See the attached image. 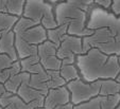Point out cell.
I'll return each instance as SVG.
<instances>
[{
  "label": "cell",
  "mask_w": 120,
  "mask_h": 109,
  "mask_svg": "<svg viewBox=\"0 0 120 109\" xmlns=\"http://www.w3.org/2000/svg\"><path fill=\"white\" fill-rule=\"evenodd\" d=\"M119 63H120V56H119Z\"/></svg>",
  "instance_id": "b9f144b4"
},
{
  "label": "cell",
  "mask_w": 120,
  "mask_h": 109,
  "mask_svg": "<svg viewBox=\"0 0 120 109\" xmlns=\"http://www.w3.org/2000/svg\"><path fill=\"white\" fill-rule=\"evenodd\" d=\"M100 104L101 109H117L118 105L120 104V93L114 95L100 96Z\"/></svg>",
  "instance_id": "d4e9b609"
},
{
  "label": "cell",
  "mask_w": 120,
  "mask_h": 109,
  "mask_svg": "<svg viewBox=\"0 0 120 109\" xmlns=\"http://www.w3.org/2000/svg\"><path fill=\"white\" fill-rule=\"evenodd\" d=\"M49 75V81H48V88L55 89L60 88L67 85V82L62 77L60 70H46Z\"/></svg>",
  "instance_id": "44dd1931"
},
{
  "label": "cell",
  "mask_w": 120,
  "mask_h": 109,
  "mask_svg": "<svg viewBox=\"0 0 120 109\" xmlns=\"http://www.w3.org/2000/svg\"><path fill=\"white\" fill-rule=\"evenodd\" d=\"M37 47H38L37 54H38L39 58H45V57H48V56L56 55L57 49H59V46L51 42L50 40H46L45 42L38 45Z\"/></svg>",
  "instance_id": "7402d4cb"
},
{
  "label": "cell",
  "mask_w": 120,
  "mask_h": 109,
  "mask_svg": "<svg viewBox=\"0 0 120 109\" xmlns=\"http://www.w3.org/2000/svg\"><path fill=\"white\" fill-rule=\"evenodd\" d=\"M48 81H49V75H48L47 71H43L41 73H36V74H31L30 77L29 85L33 87L34 89L41 91L44 95H46L49 91L48 88Z\"/></svg>",
  "instance_id": "5bb4252c"
},
{
  "label": "cell",
  "mask_w": 120,
  "mask_h": 109,
  "mask_svg": "<svg viewBox=\"0 0 120 109\" xmlns=\"http://www.w3.org/2000/svg\"><path fill=\"white\" fill-rule=\"evenodd\" d=\"M86 25L90 30L107 28L117 37H120V16L97 5H94L89 11Z\"/></svg>",
  "instance_id": "277c9868"
},
{
  "label": "cell",
  "mask_w": 120,
  "mask_h": 109,
  "mask_svg": "<svg viewBox=\"0 0 120 109\" xmlns=\"http://www.w3.org/2000/svg\"><path fill=\"white\" fill-rule=\"evenodd\" d=\"M66 1L83 11L87 12V13H89L90 9L95 4V0H66Z\"/></svg>",
  "instance_id": "4316f807"
},
{
  "label": "cell",
  "mask_w": 120,
  "mask_h": 109,
  "mask_svg": "<svg viewBox=\"0 0 120 109\" xmlns=\"http://www.w3.org/2000/svg\"><path fill=\"white\" fill-rule=\"evenodd\" d=\"M0 109H3V107H2V106H1V105H0Z\"/></svg>",
  "instance_id": "ab89813d"
},
{
  "label": "cell",
  "mask_w": 120,
  "mask_h": 109,
  "mask_svg": "<svg viewBox=\"0 0 120 109\" xmlns=\"http://www.w3.org/2000/svg\"><path fill=\"white\" fill-rule=\"evenodd\" d=\"M66 87L70 92L71 103L73 105H78L99 96L100 88H101V81L89 83L85 82L80 76L77 80L67 83Z\"/></svg>",
  "instance_id": "5b68a950"
},
{
  "label": "cell",
  "mask_w": 120,
  "mask_h": 109,
  "mask_svg": "<svg viewBox=\"0 0 120 109\" xmlns=\"http://www.w3.org/2000/svg\"><path fill=\"white\" fill-rule=\"evenodd\" d=\"M117 109H120V104L118 105V107H117Z\"/></svg>",
  "instance_id": "f35d334b"
},
{
  "label": "cell",
  "mask_w": 120,
  "mask_h": 109,
  "mask_svg": "<svg viewBox=\"0 0 120 109\" xmlns=\"http://www.w3.org/2000/svg\"><path fill=\"white\" fill-rule=\"evenodd\" d=\"M71 102L70 92L66 86L55 89H49L48 93L45 95L44 107L46 109H54L56 106L65 105Z\"/></svg>",
  "instance_id": "52a82bcc"
},
{
  "label": "cell",
  "mask_w": 120,
  "mask_h": 109,
  "mask_svg": "<svg viewBox=\"0 0 120 109\" xmlns=\"http://www.w3.org/2000/svg\"><path fill=\"white\" fill-rule=\"evenodd\" d=\"M115 80L117 81L118 83H120V72L118 73V75H117V76H116V78H115Z\"/></svg>",
  "instance_id": "8d00e7d4"
},
{
  "label": "cell",
  "mask_w": 120,
  "mask_h": 109,
  "mask_svg": "<svg viewBox=\"0 0 120 109\" xmlns=\"http://www.w3.org/2000/svg\"><path fill=\"white\" fill-rule=\"evenodd\" d=\"M30 77H31V74L27 72H19L17 74L13 75L12 77H10L9 80L4 83V86L7 88V91H10L12 93H17L19 87L23 84L25 82H28L30 81Z\"/></svg>",
  "instance_id": "9a60e30c"
},
{
  "label": "cell",
  "mask_w": 120,
  "mask_h": 109,
  "mask_svg": "<svg viewBox=\"0 0 120 109\" xmlns=\"http://www.w3.org/2000/svg\"><path fill=\"white\" fill-rule=\"evenodd\" d=\"M84 54L83 51V38L73 35H67L59 46L57 49V57L62 59L63 65L75 64L77 56Z\"/></svg>",
  "instance_id": "8992f818"
},
{
  "label": "cell",
  "mask_w": 120,
  "mask_h": 109,
  "mask_svg": "<svg viewBox=\"0 0 120 109\" xmlns=\"http://www.w3.org/2000/svg\"><path fill=\"white\" fill-rule=\"evenodd\" d=\"M41 63L45 70H60L63 65L62 59L57 57V55H52L45 58H41Z\"/></svg>",
  "instance_id": "484cf974"
},
{
  "label": "cell",
  "mask_w": 120,
  "mask_h": 109,
  "mask_svg": "<svg viewBox=\"0 0 120 109\" xmlns=\"http://www.w3.org/2000/svg\"><path fill=\"white\" fill-rule=\"evenodd\" d=\"M111 12L115 14L116 16H120V0H113Z\"/></svg>",
  "instance_id": "4dcf8cb0"
},
{
  "label": "cell",
  "mask_w": 120,
  "mask_h": 109,
  "mask_svg": "<svg viewBox=\"0 0 120 109\" xmlns=\"http://www.w3.org/2000/svg\"><path fill=\"white\" fill-rule=\"evenodd\" d=\"M0 53L9 55L14 61L19 60L15 47V33L13 30L3 32L0 37Z\"/></svg>",
  "instance_id": "9c48e42d"
},
{
  "label": "cell",
  "mask_w": 120,
  "mask_h": 109,
  "mask_svg": "<svg viewBox=\"0 0 120 109\" xmlns=\"http://www.w3.org/2000/svg\"><path fill=\"white\" fill-rule=\"evenodd\" d=\"M47 35H48V40L60 46L62 43V41L64 40V38L68 35V25L64 23V25H57L54 29L47 30Z\"/></svg>",
  "instance_id": "e0dca14e"
},
{
  "label": "cell",
  "mask_w": 120,
  "mask_h": 109,
  "mask_svg": "<svg viewBox=\"0 0 120 109\" xmlns=\"http://www.w3.org/2000/svg\"><path fill=\"white\" fill-rule=\"evenodd\" d=\"M15 47L19 59H23L26 57L32 56V55H36L38 52L37 46L27 42L23 38H21L20 36H17V35H15Z\"/></svg>",
  "instance_id": "8fae6325"
},
{
  "label": "cell",
  "mask_w": 120,
  "mask_h": 109,
  "mask_svg": "<svg viewBox=\"0 0 120 109\" xmlns=\"http://www.w3.org/2000/svg\"><path fill=\"white\" fill-rule=\"evenodd\" d=\"M73 109H101V104H100V96L94 98L91 100L87 101L82 104L75 105Z\"/></svg>",
  "instance_id": "83f0119b"
},
{
  "label": "cell",
  "mask_w": 120,
  "mask_h": 109,
  "mask_svg": "<svg viewBox=\"0 0 120 109\" xmlns=\"http://www.w3.org/2000/svg\"><path fill=\"white\" fill-rule=\"evenodd\" d=\"M5 92H7V88H5L4 84L0 83V98H1V96H2Z\"/></svg>",
  "instance_id": "d6a6232c"
},
{
  "label": "cell",
  "mask_w": 120,
  "mask_h": 109,
  "mask_svg": "<svg viewBox=\"0 0 120 109\" xmlns=\"http://www.w3.org/2000/svg\"><path fill=\"white\" fill-rule=\"evenodd\" d=\"M36 109H46L45 107H39V108H36Z\"/></svg>",
  "instance_id": "74e56055"
},
{
  "label": "cell",
  "mask_w": 120,
  "mask_h": 109,
  "mask_svg": "<svg viewBox=\"0 0 120 109\" xmlns=\"http://www.w3.org/2000/svg\"><path fill=\"white\" fill-rule=\"evenodd\" d=\"M75 65L85 82L116 78L120 72L118 55H107L97 48H91L77 56Z\"/></svg>",
  "instance_id": "6da1fadb"
},
{
  "label": "cell",
  "mask_w": 120,
  "mask_h": 109,
  "mask_svg": "<svg viewBox=\"0 0 120 109\" xmlns=\"http://www.w3.org/2000/svg\"><path fill=\"white\" fill-rule=\"evenodd\" d=\"M118 93H120V83H118L115 78H107L101 81L100 96L114 95Z\"/></svg>",
  "instance_id": "ac0fdd59"
},
{
  "label": "cell",
  "mask_w": 120,
  "mask_h": 109,
  "mask_svg": "<svg viewBox=\"0 0 120 109\" xmlns=\"http://www.w3.org/2000/svg\"><path fill=\"white\" fill-rule=\"evenodd\" d=\"M18 19H19L18 16L1 12L0 13V33L13 30L14 25L18 21Z\"/></svg>",
  "instance_id": "ffe728a7"
},
{
  "label": "cell",
  "mask_w": 120,
  "mask_h": 109,
  "mask_svg": "<svg viewBox=\"0 0 120 109\" xmlns=\"http://www.w3.org/2000/svg\"><path fill=\"white\" fill-rule=\"evenodd\" d=\"M21 65V71L22 72H27L30 74H36V73H41L45 71L43 65L41 63V58H39L38 54L32 55V56L26 57L23 59H19Z\"/></svg>",
  "instance_id": "7c38bea8"
},
{
  "label": "cell",
  "mask_w": 120,
  "mask_h": 109,
  "mask_svg": "<svg viewBox=\"0 0 120 109\" xmlns=\"http://www.w3.org/2000/svg\"><path fill=\"white\" fill-rule=\"evenodd\" d=\"M21 72V65H20V60L14 61L10 68L4 69V70H0V83L4 84L10 77H12L13 75L17 74V73Z\"/></svg>",
  "instance_id": "cb8c5ba5"
},
{
  "label": "cell",
  "mask_w": 120,
  "mask_h": 109,
  "mask_svg": "<svg viewBox=\"0 0 120 109\" xmlns=\"http://www.w3.org/2000/svg\"><path fill=\"white\" fill-rule=\"evenodd\" d=\"M17 36H20L27 42L31 43V45H35V46H38L41 43L45 42L46 40H48L47 30L41 25H34V27L28 29L27 31H25L22 34L17 35Z\"/></svg>",
  "instance_id": "30bf717a"
},
{
  "label": "cell",
  "mask_w": 120,
  "mask_h": 109,
  "mask_svg": "<svg viewBox=\"0 0 120 109\" xmlns=\"http://www.w3.org/2000/svg\"><path fill=\"white\" fill-rule=\"evenodd\" d=\"M29 82H25L20 87H19L18 91H17V95L19 98H21L26 103H30L32 101H35V100H38V98H45L43 93L41 91L36 90V89H34L33 87H31L29 85Z\"/></svg>",
  "instance_id": "4fadbf2b"
},
{
  "label": "cell",
  "mask_w": 120,
  "mask_h": 109,
  "mask_svg": "<svg viewBox=\"0 0 120 109\" xmlns=\"http://www.w3.org/2000/svg\"><path fill=\"white\" fill-rule=\"evenodd\" d=\"M54 14L57 25H68V35L78 37L90 36L94 34V30L87 28L88 13L67 1L57 3L54 7Z\"/></svg>",
  "instance_id": "7a4b0ae2"
},
{
  "label": "cell",
  "mask_w": 120,
  "mask_h": 109,
  "mask_svg": "<svg viewBox=\"0 0 120 109\" xmlns=\"http://www.w3.org/2000/svg\"><path fill=\"white\" fill-rule=\"evenodd\" d=\"M3 12V3H2V0H0V13Z\"/></svg>",
  "instance_id": "d590c367"
},
{
  "label": "cell",
  "mask_w": 120,
  "mask_h": 109,
  "mask_svg": "<svg viewBox=\"0 0 120 109\" xmlns=\"http://www.w3.org/2000/svg\"><path fill=\"white\" fill-rule=\"evenodd\" d=\"M46 1H48V2H50V3H55V4H57V3H60V2H64L66 0H46Z\"/></svg>",
  "instance_id": "836d02e7"
},
{
  "label": "cell",
  "mask_w": 120,
  "mask_h": 109,
  "mask_svg": "<svg viewBox=\"0 0 120 109\" xmlns=\"http://www.w3.org/2000/svg\"><path fill=\"white\" fill-rule=\"evenodd\" d=\"M117 37L109 29L107 28H99L94 30V34L83 38V51L86 53L89 49L97 48L98 46L105 43L107 41Z\"/></svg>",
  "instance_id": "ba28073f"
},
{
  "label": "cell",
  "mask_w": 120,
  "mask_h": 109,
  "mask_svg": "<svg viewBox=\"0 0 120 109\" xmlns=\"http://www.w3.org/2000/svg\"><path fill=\"white\" fill-rule=\"evenodd\" d=\"M38 25V23H36L35 21L21 16V17H19L18 21H17L16 25H14L13 32L15 33V35H20V34H22L25 31H27L28 29L34 27V25Z\"/></svg>",
  "instance_id": "603a6c76"
},
{
  "label": "cell",
  "mask_w": 120,
  "mask_h": 109,
  "mask_svg": "<svg viewBox=\"0 0 120 109\" xmlns=\"http://www.w3.org/2000/svg\"><path fill=\"white\" fill-rule=\"evenodd\" d=\"M3 109H18V108H17V107H16L14 104H11V105H9V106L4 107Z\"/></svg>",
  "instance_id": "e575fe53"
},
{
  "label": "cell",
  "mask_w": 120,
  "mask_h": 109,
  "mask_svg": "<svg viewBox=\"0 0 120 109\" xmlns=\"http://www.w3.org/2000/svg\"><path fill=\"white\" fill-rule=\"evenodd\" d=\"M26 1L27 0H2L3 13H9L21 17L23 15Z\"/></svg>",
  "instance_id": "2e32d148"
},
{
  "label": "cell",
  "mask_w": 120,
  "mask_h": 109,
  "mask_svg": "<svg viewBox=\"0 0 120 109\" xmlns=\"http://www.w3.org/2000/svg\"><path fill=\"white\" fill-rule=\"evenodd\" d=\"M22 16L41 25L46 30L54 29L59 25L52 3L46 0H27Z\"/></svg>",
  "instance_id": "3957f363"
},
{
  "label": "cell",
  "mask_w": 120,
  "mask_h": 109,
  "mask_svg": "<svg viewBox=\"0 0 120 109\" xmlns=\"http://www.w3.org/2000/svg\"><path fill=\"white\" fill-rule=\"evenodd\" d=\"M75 105L72 103H68V104H65V105H60V106H56L54 109H73Z\"/></svg>",
  "instance_id": "1f68e13d"
},
{
  "label": "cell",
  "mask_w": 120,
  "mask_h": 109,
  "mask_svg": "<svg viewBox=\"0 0 120 109\" xmlns=\"http://www.w3.org/2000/svg\"><path fill=\"white\" fill-rule=\"evenodd\" d=\"M14 60L7 54H3V53H0V70H4L8 69L13 65Z\"/></svg>",
  "instance_id": "f1b7e54d"
},
{
  "label": "cell",
  "mask_w": 120,
  "mask_h": 109,
  "mask_svg": "<svg viewBox=\"0 0 120 109\" xmlns=\"http://www.w3.org/2000/svg\"><path fill=\"white\" fill-rule=\"evenodd\" d=\"M60 73H61L62 77H63L67 83L77 80V78H79V77L81 76V75H80V71L75 64L62 65L61 69H60Z\"/></svg>",
  "instance_id": "d6986e66"
},
{
  "label": "cell",
  "mask_w": 120,
  "mask_h": 109,
  "mask_svg": "<svg viewBox=\"0 0 120 109\" xmlns=\"http://www.w3.org/2000/svg\"><path fill=\"white\" fill-rule=\"evenodd\" d=\"M1 35H2V33H0V37H1Z\"/></svg>",
  "instance_id": "60d3db41"
},
{
  "label": "cell",
  "mask_w": 120,
  "mask_h": 109,
  "mask_svg": "<svg viewBox=\"0 0 120 109\" xmlns=\"http://www.w3.org/2000/svg\"><path fill=\"white\" fill-rule=\"evenodd\" d=\"M112 2H113V0H95V4L97 5V7H100L105 10H109V11L111 10Z\"/></svg>",
  "instance_id": "f546056e"
}]
</instances>
